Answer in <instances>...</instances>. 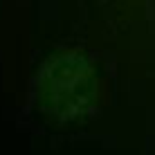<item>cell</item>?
Listing matches in <instances>:
<instances>
[{
	"label": "cell",
	"instance_id": "1",
	"mask_svg": "<svg viewBox=\"0 0 155 155\" xmlns=\"http://www.w3.org/2000/svg\"><path fill=\"white\" fill-rule=\"evenodd\" d=\"M97 104V77L88 56L77 50L52 54L36 74V106L54 121L85 119Z\"/></svg>",
	"mask_w": 155,
	"mask_h": 155
}]
</instances>
